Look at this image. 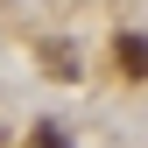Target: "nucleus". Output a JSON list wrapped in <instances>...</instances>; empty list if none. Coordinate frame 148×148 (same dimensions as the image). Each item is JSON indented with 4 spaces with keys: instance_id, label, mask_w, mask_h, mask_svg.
<instances>
[{
    "instance_id": "1",
    "label": "nucleus",
    "mask_w": 148,
    "mask_h": 148,
    "mask_svg": "<svg viewBox=\"0 0 148 148\" xmlns=\"http://www.w3.org/2000/svg\"><path fill=\"white\" fill-rule=\"evenodd\" d=\"M42 71H49V78H78V57H71V42H42Z\"/></svg>"
},
{
    "instance_id": "2",
    "label": "nucleus",
    "mask_w": 148,
    "mask_h": 148,
    "mask_svg": "<svg viewBox=\"0 0 148 148\" xmlns=\"http://www.w3.org/2000/svg\"><path fill=\"white\" fill-rule=\"evenodd\" d=\"M113 57H120L127 78H141V35H120V42H113Z\"/></svg>"
},
{
    "instance_id": "3",
    "label": "nucleus",
    "mask_w": 148,
    "mask_h": 148,
    "mask_svg": "<svg viewBox=\"0 0 148 148\" xmlns=\"http://www.w3.org/2000/svg\"><path fill=\"white\" fill-rule=\"evenodd\" d=\"M28 148H71V141H64V127H49V120H42V127L28 134Z\"/></svg>"
}]
</instances>
